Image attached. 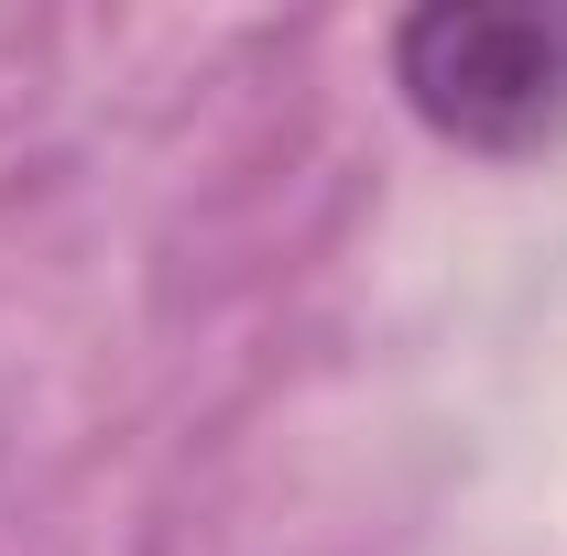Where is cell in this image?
<instances>
[{"mask_svg": "<svg viewBox=\"0 0 567 556\" xmlns=\"http://www.w3.org/2000/svg\"><path fill=\"white\" fill-rule=\"evenodd\" d=\"M393 87L458 153H535L567 132L557 0H425L393 22Z\"/></svg>", "mask_w": 567, "mask_h": 556, "instance_id": "6da1fadb", "label": "cell"}]
</instances>
